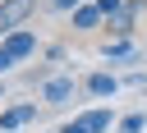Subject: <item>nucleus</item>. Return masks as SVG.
I'll list each match as a JSON object with an SVG mask.
<instances>
[{
  "label": "nucleus",
  "mask_w": 147,
  "mask_h": 133,
  "mask_svg": "<svg viewBox=\"0 0 147 133\" xmlns=\"http://www.w3.org/2000/svg\"><path fill=\"white\" fill-rule=\"evenodd\" d=\"M129 50H133V46H129V41H106V55H115V60H124V55H129Z\"/></svg>",
  "instance_id": "1a4fd4ad"
},
{
  "label": "nucleus",
  "mask_w": 147,
  "mask_h": 133,
  "mask_svg": "<svg viewBox=\"0 0 147 133\" xmlns=\"http://www.w3.org/2000/svg\"><path fill=\"white\" fill-rule=\"evenodd\" d=\"M9 64H14V60H9V55H5V46H0V73H5Z\"/></svg>",
  "instance_id": "4468645a"
},
{
  "label": "nucleus",
  "mask_w": 147,
  "mask_h": 133,
  "mask_svg": "<svg viewBox=\"0 0 147 133\" xmlns=\"http://www.w3.org/2000/svg\"><path fill=\"white\" fill-rule=\"evenodd\" d=\"M55 9H78V0H51Z\"/></svg>",
  "instance_id": "ddd939ff"
},
{
  "label": "nucleus",
  "mask_w": 147,
  "mask_h": 133,
  "mask_svg": "<svg viewBox=\"0 0 147 133\" xmlns=\"http://www.w3.org/2000/svg\"><path fill=\"white\" fill-rule=\"evenodd\" d=\"M119 133H142V115H129V119H119Z\"/></svg>",
  "instance_id": "9d476101"
},
{
  "label": "nucleus",
  "mask_w": 147,
  "mask_h": 133,
  "mask_svg": "<svg viewBox=\"0 0 147 133\" xmlns=\"http://www.w3.org/2000/svg\"><path fill=\"white\" fill-rule=\"evenodd\" d=\"M96 23H101V9H96V5H78V9H74V28H78V32H92Z\"/></svg>",
  "instance_id": "423d86ee"
},
{
  "label": "nucleus",
  "mask_w": 147,
  "mask_h": 133,
  "mask_svg": "<svg viewBox=\"0 0 147 133\" xmlns=\"http://www.w3.org/2000/svg\"><path fill=\"white\" fill-rule=\"evenodd\" d=\"M115 87H119V83H115L110 73H92V78H87V92H92V96H110Z\"/></svg>",
  "instance_id": "0eeeda50"
},
{
  "label": "nucleus",
  "mask_w": 147,
  "mask_h": 133,
  "mask_svg": "<svg viewBox=\"0 0 147 133\" xmlns=\"http://www.w3.org/2000/svg\"><path fill=\"white\" fill-rule=\"evenodd\" d=\"M96 9L110 18V14H119V9H124V0H96Z\"/></svg>",
  "instance_id": "9b49d317"
},
{
  "label": "nucleus",
  "mask_w": 147,
  "mask_h": 133,
  "mask_svg": "<svg viewBox=\"0 0 147 133\" xmlns=\"http://www.w3.org/2000/svg\"><path fill=\"white\" fill-rule=\"evenodd\" d=\"M0 46H5V55H9L14 64H18V60H28V55L37 50V32H28V28H23V32H14V37H5Z\"/></svg>",
  "instance_id": "f03ea898"
},
{
  "label": "nucleus",
  "mask_w": 147,
  "mask_h": 133,
  "mask_svg": "<svg viewBox=\"0 0 147 133\" xmlns=\"http://www.w3.org/2000/svg\"><path fill=\"white\" fill-rule=\"evenodd\" d=\"M41 96H46L51 105H60V101H69V96H74V78H51V83L41 87Z\"/></svg>",
  "instance_id": "39448f33"
},
{
  "label": "nucleus",
  "mask_w": 147,
  "mask_h": 133,
  "mask_svg": "<svg viewBox=\"0 0 147 133\" xmlns=\"http://www.w3.org/2000/svg\"><path fill=\"white\" fill-rule=\"evenodd\" d=\"M60 133H87V128H83V119H74V124H64Z\"/></svg>",
  "instance_id": "f8f14e48"
},
{
  "label": "nucleus",
  "mask_w": 147,
  "mask_h": 133,
  "mask_svg": "<svg viewBox=\"0 0 147 133\" xmlns=\"http://www.w3.org/2000/svg\"><path fill=\"white\" fill-rule=\"evenodd\" d=\"M32 9H37V0H0V41L14 37V32H23V23L32 18Z\"/></svg>",
  "instance_id": "f257e3e1"
},
{
  "label": "nucleus",
  "mask_w": 147,
  "mask_h": 133,
  "mask_svg": "<svg viewBox=\"0 0 147 133\" xmlns=\"http://www.w3.org/2000/svg\"><path fill=\"white\" fill-rule=\"evenodd\" d=\"M138 14H142V0H133V5H124L119 14H110V32L124 41L129 32H133V23H138Z\"/></svg>",
  "instance_id": "7ed1b4c3"
},
{
  "label": "nucleus",
  "mask_w": 147,
  "mask_h": 133,
  "mask_svg": "<svg viewBox=\"0 0 147 133\" xmlns=\"http://www.w3.org/2000/svg\"><path fill=\"white\" fill-rule=\"evenodd\" d=\"M32 119H37V105H14V110L0 115V128L14 133V128H23V124H32Z\"/></svg>",
  "instance_id": "20e7f679"
},
{
  "label": "nucleus",
  "mask_w": 147,
  "mask_h": 133,
  "mask_svg": "<svg viewBox=\"0 0 147 133\" xmlns=\"http://www.w3.org/2000/svg\"><path fill=\"white\" fill-rule=\"evenodd\" d=\"M83 128H87V133H106V128H110V110H87V115H83Z\"/></svg>",
  "instance_id": "6e6552de"
}]
</instances>
